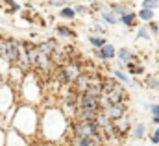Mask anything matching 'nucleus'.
Returning a JSON list of instances; mask_svg holds the SVG:
<instances>
[{"label":"nucleus","instance_id":"nucleus-42","mask_svg":"<svg viewBox=\"0 0 159 146\" xmlns=\"http://www.w3.org/2000/svg\"><path fill=\"white\" fill-rule=\"evenodd\" d=\"M100 2H107V0H100Z\"/></svg>","mask_w":159,"mask_h":146},{"label":"nucleus","instance_id":"nucleus-6","mask_svg":"<svg viewBox=\"0 0 159 146\" xmlns=\"http://www.w3.org/2000/svg\"><path fill=\"white\" fill-rule=\"evenodd\" d=\"M106 98H107V102L109 104H128L129 102V94H128V91L122 87V83L117 81V85H115V89L113 91H109L107 94H104Z\"/></svg>","mask_w":159,"mask_h":146},{"label":"nucleus","instance_id":"nucleus-25","mask_svg":"<svg viewBox=\"0 0 159 146\" xmlns=\"http://www.w3.org/2000/svg\"><path fill=\"white\" fill-rule=\"evenodd\" d=\"M137 19H141V21H144V22L154 21V9H146V7H143V9L137 13Z\"/></svg>","mask_w":159,"mask_h":146},{"label":"nucleus","instance_id":"nucleus-10","mask_svg":"<svg viewBox=\"0 0 159 146\" xmlns=\"http://www.w3.org/2000/svg\"><path fill=\"white\" fill-rule=\"evenodd\" d=\"M113 124H115L117 135H119L120 139H124V137L129 133V130H131V118L128 116V113L122 115V116H119L117 120H113Z\"/></svg>","mask_w":159,"mask_h":146},{"label":"nucleus","instance_id":"nucleus-5","mask_svg":"<svg viewBox=\"0 0 159 146\" xmlns=\"http://www.w3.org/2000/svg\"><path fill=\"white\" fill-rule=\"evenodd\" d=\"M17 104V89L9 85L7 81H2L0 85V116H4L9 107Z\"/></svg>","mask_w":159,"mask_h":146},{"label":"nucleus","instance_id":"nucleus-12","mask_svg":"<svg viewBox=\"0 0 159 146\" xmlns=\"http://www.w3.org/2000/svg\"><path fill=\"white\" fill-rule=\"evenodd\" d=\"M93 52L96 54V57H98L100 61H109V59H113V57L117 56L115 46H113V44H109V43H106V44H104V46H100V48H93Z\"/></svg>","mask_w":159,"mask_h":146},{"label":"nucleus","instance_id":"nucleus-41","mask_svg":"<svg viewBox=\"0 0 159 146\" xmlns=\"http://www.w3.org/2000/svg\"><path fill=\"white\" fill-rule=\"evenodd\" d=\"M81 2H93V0H81Z\"/></svg>","mask_w":159,"mask_h":146},{"label":"nucleus","instance_id":"nucleus-13","mask_svg":"<svg viewBox=\"0 0 159 146\" xmlns=\"http://www.w3.org/2000/svg\"><path fill=\"white\" fill-rule=\"evenodd\" d=\"M37 46H39V50L43 52V54H46V56H50V57H52V54H54L61 44L57 43V39H56V37H48V39H44L43 43H39Z\"/></svg>","mask_w":159,"mask_h":146},{"label":"nucleus","instance_id":"nucleus-32","mask_svg":"<svg viewBox=\"0 0 159 146\" xmlns=\"http://www.w3.org/2000/svg\"><path fill=\"white\" fill-rule=\"evenodd\" d=\"M48 6L52 7H63V6H72L69 0H48Z\"/></svg>","mask_w":159,"mask_h":146},{"label":"nucleus","instance_id":"nucleus-27","mask_svg":"<svg viewBox=\"0 0 159 146\" xmlns=\"http://www.w3.org/2000/svg\"><path fill=\"white\" fill-rule=\"evenodd\" d=\"M94 48H100V46H104L107 41H106V37L104 35H89V39H87Z\"/></svg>","mask_w":159,"mask_h":146},{"label":"nucleus","instance_id":"nucleus-23","mask_svg":"<svg viewBox=\"0 0 159 146\" xmlns=\"http://www.w3.org/2000/svg\"><path fill=\"white\" fill-rule=\"evenodd\" d=\"M59 19H65V21H74L76 19V11L72 6H63L59 7Z\"/></svg>","mask_w":159,"mask_h":146},{"label":"nucleus","instance_id":"nucleus-16","mask_svg":"<svg viewBox=\"0 0 159 146\" xmlns=\"http://www.w3.org/2000/svg\"><path fill=\"white\" fill-rule=\"evenodd\" d=\"M54 34L57 37H67V39H74L76 37V32L70 28V26H67V24H56L54 26Z\"/></svg>","mask_w":159,"mask_h":146},{"label":"nucleus","instance_id":"nucleus-2","mask_svg":"<svg viewBox=\"0 0 159 146\" xmlns=\"http://www.w3.org/2000/svg\"><path fill=\"white\" fill-rule=\"evenodd\" d=\"M11 128H15L19 133H22L26 139H32L39 133V113L35 106L32 104H22L17 106V111L9 122Z\"/></svg>","mask_w":159,"mask_h":146},{"label":"nucleus","instance_id":"nucleus-31","mask_svg":"<svg viewBox=\"0 0 159 146\" xmlns=\"http://www.w3.org/2000/svg\"><path fill=\"white\" fill-rule=\"evenodd\" d=\"M146 28H148V32L152 34V35H159V24L157 22H154V21H150V22H146Z\"/></svg>","mask_w":159,"mask_h":146},{"label":"nucleus","instance_id":"nucleus-40","mask_svg":"<svg viewBox=\"0 0 159 146\" xmlns=\"http://www.w3.org/2000/svg\"><path fill=\"white\" fill-rule=\"evenodd\" d=\"M2 81H4V78H2V76H0V85H2Z\"/></svg>","mask_w":159,"mask_h":146},{"label":"nucleus","instance_id":"nucleus-30","mask_svg":"<svg viewBox=\"0 0 159 146\" xmlns=\"http://www.w3.org/2000/svg\"><path fill=\"white\" fill-rule=\"evenodd\" d=\"M102 7H104V4H102L100 0H93V2H89V9H91V13H100Z\"/></svg>","mask_w":159,"mask_h":146},{"label":"nucleus","instance_id":"nucleus-9","mask_svg":"<svg viewBox=\"0 0 159 146\" xmlns=\"http://www.w3.org/2000/svg\"><path fill=\"white\" fill-rule=\"evenodd\" d=\"M117 59H119V69H124V65H128V63H139L137 56L128 46H122L117 50Z\"/></svg>","mask_w":159,"mask_h":146},{"label":"nucleus","instance_id":"nucleus-26","mask_svg":"<svg viewBox=\"0 0 159 146\" xmlns=\"http://www.w3.org/2000/svg\"><path fill=\"white\" fill-rule=\"evenodd\" d=\"M93 34H100V35L107 34V24H106L102 19H98V21L94 22V26H93Z\"/></svg>","mask_w":159,"mask_h":146},{"label":"nucleus","instance_id":"nucleus-8","mask_svg":"<svg viewBox=\"0 0 159 146\" xmlns=\"http://www.w3.org/2000/svg\"><path fill=\"white\" fill-rule=\"evenodd\" d=\"M24 76H26V71H22V69L17 67V65H11V67H9V72H7V76H6L4 81H7V83L13 85L15 89H19V85L22 83Z\"/></svg>","mask_w":159,"mask_h":146},{"label":"nucleus","instance_id":"nucleus-34","mask_svg":"<svg viewBox=\"0 0 159 146\" xmlns=\"http://www.w3.org/2000/svg\"><path fill=\"white\" fill-rule=\"evenodd\" d=\"M143 7H146V9H157L159 0H143Z\"/></svg>","mask_w":159,"mask_h":146},{"label":"nucleus","instance_id":"nucleus-36","mask_svg":"<svg viewBox=\"0 0 159 146\" xmlns=\"http://www.w3.org/2000/svg\"><path fill=\"white\" fill-rule=\"evenodd\" d=\"M0 146H6V130L0 126Z\"/></svg>","mask_w":159,"mask_h":146},{"label":"nucleus","instance_id":"nucleus-14","mask_svg":"<svg viewBox=\"0 0 159 146\" xmlns=\"http://www.w3.org/2000/svg\"><path fill=\"white\" fill-rule=\"evenodd\" d=\"M113 76L117 78V81H120V83H128L129 87H139V85H141L137 80L129 78L128 74L124 72V69H119V67H117V69H113Z\"/></svg>","mask_w":159,"mask_h":146},{"label":"nucleus","instance_id":"nucleus-7","mask_svg":"<svg viewBox=\"0 0 159 146\" xmlns=\"http://www.w3.org/2000/svg\"><path fill=\"white\" fill-rule=\"evenodd\" d=\"M6 146H30V143H28V139H26L22 133H19L15 128L7 126V130H6Z\"/></svg>","mask_w":159,"mask_h":146},{"label":"nucleus","instance_id":"nucleus-18","mask_svg":"<svg viewBox=\"0 0 159 146\" xmlns=\"http://www.w3.org/2000/svg\"><path fill=\"white\" fill-rule=\"evenodd\" d=\"M129 133H131V137L137 139V141L144 139V137H146V124H143V122H135V124L131 126Z\"/></svg>","mask_w":159,"mask_h":146},{"label":"nucleus","instance_id":"nucleus-4","mask_svg":"<svg viewBox=\"0 0 159 146\" xmlns=\"http://www.w3.org/2000/svg\"><path fill=\"white\" fill-rule=\"evenodd\" d=\"M20 48H22V43L19 39L9 35H0V57L2 59H7L13 65L19 59Z\"/></svg>","mask_w":159,"mask_h":146},{"label":"nucleus","instance_id":"nucleus-38","mask_svg":"<svg viewBox=\"0 0 159 146\" xmlns=\"http://www.w3.org/2000/svg\"><path fill=\"white\" fill-rule=\"evenodd\" d=\"M152 124H154V126H159V116L152 115Z\"/></svg>","mask_w":159,"mask_h":146},{"label":"nucleus","instance_id":"nucleus-3","mask_svg":"<svg viewBox=\"0 0 159 146\" xmlns=\"http://www.w3.org/2000/svg\"><path fill=\"white\" fill-rule=\"evenodd\" d=\"M17 98H22L24 104H32L37 106L39 102H43V87H41L39 76L34 71H28L22 83L17 89Z\"/></svg>","mask_w":159,"mask_h":146},{"label":"nucleus","instance_id":"nucleus-1","mask_svg":"<svg viewBox=\"0 0 159 146\" xmlns=\"http://www.w3.org/2000/svg\"><path fill=\"white\" fill-rule=\"evenodd\" d=\"M67 116L61 107H46L39 116V133L44 141H57L67 133Z\"/></svg>","mask_w":159,"mask_h":146},{"label":"nucleus","instance_id":"nucleus-21","mask_svg":"<svg viewBox=\"0 0 159 146\" xmlns=\"http://www.w3.org/2000/svg\"><path fill=\"white\" fill-rule=\"evenodd\" d=\"M143 85H144V87H148V89H154V91H157V89H159V72L146 76V78L143 80Z\"/></svg>","mask_w":159,"mask_h":146},{"label":"nucleus","instance_id":"nucleus-29","mask_svg":"<svg viewBox=\"0 0 159 146\" xmlns=\"http://www.w3.org/2000/svg\"><path fill=\"white\" fill-rule=\"evenodd\" d=\"M9 67H11V63L7 61V59H2L0 57V76L6 80V76H7V72H9Z\"/></svg>","mask_w":159,"mask_h":146},{"label":"nucleus","instance_id":"nucleus-11","mask_svg":"<svg viewBox=\"0 0 159 146\" xmlns=\"http://www.w3.org/2000/svg\"><path fill=\"white\" fill-rule=\"evenodd\" d=\"M102 113L106 115V116H109L111 120H117L119 116L122 115H126L128 113V104H109V106H106Z\"/></svg>","mask_w":159,"mask_h":146},{"label":"nucleus","instance_id":"nucleus-24","mask_svg":"<svg viewBox=\"0 0 159 146\" xmlns=\"http://www.w3.org/2000/svg\"><path fill=\"white\" fill-rule=\"evenodd\" d=\"M124 71H126L128 74H131V76H141V74H144V65L128 63V65H124Z\"/></svg>","mask_w":159,"mask_h":146},{"label":"nucleus","instance_id":"nucleus-28","mask_svg":"<svg viewBox=\"0 0 159 146\" xmlns=\"http://www.w3.org/2000/svg\"><path fill=\"white\" fill-rule=\"evenodd\" d=\"M72 7H74V11H76V15H81V17H87V15H93V13H91V9H89L87 6H83V4H74Z\"/></svg>","mask_w":159,"mask_h":146},{"label":"nucleus","instance_id":"nucleus-33","mask_svg":"<svg viewBox=\"0 0 159 146\" xmlns=\"http://www.w3.org/2000/svg\"><path fill=\"white\" fill-rule=\"evenodd\" d=\"M137 39H146V41H150V32H148L146 26H141V28H139V32H137Z\"/></svg>","mask_w":159,"mask_h":146},{"label":"nucleus","instance_id":"nucleus-37","mask_svg":"<svg viewBox=\"0 0 159 146\" xmlns=\"http://www.w3.org/2000/svg\"><path fill=\"white\" fill-rule=\"evenodd\" d=\"M150 113L159 116V104H150Z\"/></svg>","mask_w":159,"mask_h":146},{"label":"nucleus","instance_id":"nucleus-22","mask_svg":"<svg viewBox=\"0 0 159 146\" xmlns=\"http://www.w3.org/2000/svg\"><path fill=\"white\" fill-rule=\"evenodd\" d=\"M131 6H133V4H131ZM131 6H129V4H111V6H109V9H111L117 17H122L124 13L133 11V9H131Z\"/></svg>","mask_w":159,"mask_h":146},{"label":"nucleus","instance_id":"nucleus-17","mask_svg":"<svg viewBox=\"0 0 159 146\" xmlns=\"http://www.w3.org/2000/svg\"><path fill=\"white\" fill-rule=\"evenodd\" d=\"M98 15H100V19H102L106 24H119V17H117L109 7H102Z\"/></svg>","mask_w":159,"mask_h":146},{"label":"nucleus","instance_id":"nucleus-39","mask_svg":"<svg viewBox=\"0 0 159 146\" xmlns=\"http://www.w3.org/2000/svg\"><path fill=\"white\" fill-rule=\"evenodd\" d=\"M2 9H4V4H2V0H0V11H2Z\"/></svg>","mask_w":159,"mask_h":146},{"label":"nucleus","instance_id":"nucleus-15","mask_svg":"<svg viewBox=\"0 0 159 146\" xmlns=\"http://www.w3.org/2000/svg\"><path fill=\"white\" fill-rule=\"evenodd\" d=\"M100 83H102V93L107 94L109 91L115 89V85H117V78H115V76H107V74H100Z\"/></svg>","mask_w":159,"mask_h":146},{"label":"nucleus","instance_id":"nucleus-20","mask_svg":"<svg viewBox=\"0 0 159 146\" xmlns=\"http://www.w3.org/2000/svg\"><path fill=\"white\" fill-rule=\"evenodd\" d=\"M119 24L126 26V28H133L137 24V13L129 11V13H124L122 17H119Z\"/></svg>","mask_w":159,"mask_h":146},{"label":"nucleus","instance_id":"nucleus-19","mask_svg":"<svg viewBox=\"0 0 159 146\" xmlns=\"http://www.w3.org/2000/svg\"><path fill=\"white\" fill-rule=\"evenodd\" d=\"M2 4H4V9H2V11H6V13H9V15L22 11V4H19L17 0H2Z\"/></svg>","mask_w":159,"mask_h":146},{"label":"nucleus","instance_id":"nucleus-35","mask_svg":"<svg viewBox=\"0 0 159 146\" xmlns=\"http://www.w3.org/2000/svg\"><path fill=\"white\" fill-rule=\"evenodd\" d=\"M150 143H152V144H156V146L159 144V128L152 133V135H150Z\"/></svg>","mask_w":159,"mask_h":146}]
</instances>
